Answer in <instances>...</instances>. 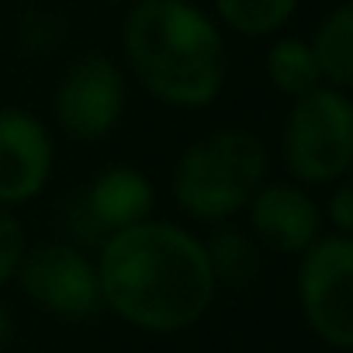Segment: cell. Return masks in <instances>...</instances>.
Masks as SVG:
<instances>
[{
    "label": "cell",
    "instance_id": "1",
    "mask_svg": "<svg viewBox=\"0 0 353 353\" xmlns=\"http://www.w3.org/2000/svg\"><path fill=\"white\" fill-rule=\"evenodd\" d=\"M97 281L104 308L145 332L191 329L215 298L201 239L152 219L101 243Z\"/></svg>",
    "mask_w": 353,
    "mask_h": 353
},
{
    "label": "cell",
    "instance_id": "2",
    "mask_svg": "<svg viewBox=\"0 0 353 353\" xmlns=\"http://www.w3.org/2000/svg\"><path fill=\"white\" fill-rule=\"evenodd\" d=\"M132 77L156 101L205 108L225 83V42L191 0H139L121 25Z\"/></svg>",
    "mask_w": 353,
    "mask_h": 353
},
{
    "label": "cell",
    "instance_id": "3",
    "mask_svg": "<svg viewBox=\"0 0 353 353\" xmlns=\"http://www.w3.org/2000/svg\"><path fill=\"white\" fill-rule=\"evenodd\" d=\"M173 201L198 222H225L267 184V145L246 128H219L191 142L173 166Z\"/></svg>",
    "mask_w": 353,
    "mask_h": 353
},
{
    "label": "cell",
    "instance_id": "4",
    "mask_svg": "<svg viewBox=\"0 0 353 353\" xmlns=\"http://www.w3.org/2000/svg\"><path fill=\"white\" fill-rule=\"evenodd\" d=\"M284 170L301 184L346 181L353 159V104L336 87L294 97L281 128Z\"/></svg>",
    "mask_w": 353,
    "mask_h": 353
},
{
    "label": "cell",
    "instance_id": "5",
    "mask_svg": "<svg viewBox=\"0 0 353 353\" xmlns=\"http://www.w3.org/2000/svg\"><path fill=\"white\" fill-rule=\"evenodd\" d=\"M298 301L308 329L332 350L353 346V239L319 236L298 267Z\"/></svg>",
    "mask_w": 353,
    "mask_h": 353
},
{
    "label": "cell",
    "instance_id": "6",
    "mask_svg": "<svg viewBox=\"0 0 353 353\" xmlns=\"http://www.w3.org/2000/svg\"><path fill=\"white\" fill-rule=\"evenodd\" d=\"M152 208H156V191L149 184V176L128 163H114L101 170L83 191L70 194L63 219H66V229L80 243L101 250L108 236L125 232L139 222H149Z\"/></svg>",
    "mask_w": 353,
    "mask_h": 353
},
{
    "label": "cell",
    "instance_id": "7",
    "mask_svg": "<svg viewBox=\"0 0 353 353\" xmlns=\"http://www.w3.org/2000/svg\"><path fill=\"white\" fill-rule=\"evenodd\" d=\"M14 277L25 294L56 319L83 322L104 308L97 263H90L73 243H42L25 250Z\"/></svg>",
    "mask_w": 353,
    "mask_h": 353
},
{
    "label": "cell",
    "instance_id": "8",
    "mask_svg": "<svg viewBox=\"0 0 353 353\" xmlns=\"http://www.w3.org/2000/svg\"><path fill=\"white\" fill-rule=\"evenodd\" d=\"M125 101H128V87L118 63L101 52H90L66 66L52 108L59 128L70 139L97 142L108 132H114V125L125 114Z\"/></svg>",
    "mask_w": 353,
    "mask_h": 353
},
{
    "label": "cell",
    "instance_id": "9",
    "mask_svg": "<svg viewBox=\"0 0 353 353\" xmlns=\"http://www.w3.org/2000/svg\"><path fill=\"white\" fill-rule=\"evenodd\" d=\"M52 156V139L35 114L0 108V205L11 208L39 198L49 184Z\"/></svg>",
    "mask_w": 353,
    "mask_h": 353
},
{
    "label": "cell",
    "instance_id": "10",
    "mask_svg": "<svg viewBox=\"0 0 353 353\" xmlns=\"http://www.w3.org/2000/svg\"><path fill=\"white\" fill-rule=\"evenodd\" d=\"M246 208L253 239L274 253L301 256L322 236V212L298 184H263Z\"/></svg>",
    "mask_w": 353,
    "mask_h": 353
},
{
    "label": "cell",
    "instance_id": "11",
    "mask_svg": "<svg viewBox=\"0 0 353 353\" xmlns=\"http://www.w3.org/2000/svg\"><path fill=\"white\" fill-rule=\"evenodd\" d=\"M201 250H205L208 270L215 277V288L222 284V288L239 291L260 277V267H263L260 243L253 239V232H246L232 222H215V229L208 232Z\"/></svg>",
    "mask_w": 353,
    "mask_h": 353
},
{
    "label": "cell",
    "instance_id": "12",
    "mask_svg": "<svg viewBox=\"0 0 353 353\" xmlns=\"http://www.w3.org/2000/svg\"><path fill=\"white\" fill-rule=\"evenodd\" d=\"M308 49L315 56V66L325 87L346 90L353 83V4L350 0H343L332 14L322 18Z\"/></svg>",
    "mask_w": 353,
    "mask_h": 353
},
{
    "label": "cell",
    "instance_id": "13",
    "mask_svg": "<svg viewBox=\"0 0 353 353\" xmlns=\"http://www.w3.org/2000/svg\"><path fill=\"white\" fill-rule=\"evenodd\" d=\"M267 77L291 101L301 97V94H312L315 87H322L315 56H312L308 42H301V39H281V42L270 46V52H267Z\"/></svg>",
    "mask_w": 353,
    "mask_h": 353
},
{
    "label": "cell",
    "instance_id": "14",
    "mask_svg": "<svg viewBox=\"0 0 353 353\" xmlns=\"http://www.w3.org/2000/svg\"><path fill=\"white\" fill-rule=\"evenodd\" d=\"M294 8H298V0H215V11L222 14V21L232 32L250 35V39L284 28Z\"/></svg>",
    "mask_w": 353,
    "mask_h": 353
},
{
    "label": "cell",
    "instance_id": "15",
    "mask_svg": "<svg viewBox=\"0 0 353 353\" xmlns=\"http://www.w3.org/2000/svg\"><path fill=\"white\" fill-rule=\"evenodd\" d=\"M25 232L21 222L8 212V205H0V284H8L18 274V263L25 256Z\"/></svg>",
    "mask_w": 353,
    "mask_h": 353
},
{
    "label": "cell",
    "instance_id": "16",
    "mask_svg": "<svg viewBox=\"0 0 353 353\" xmlns=\"http://www.w3.org/2000/svg\"><path fill=\"white\" fill-rule=\"evenodd\" d=\"M325 215H329V222L336 225L339 236H350V232H353V188H350V181H343V184L332 191Z\"/></svg>",
    "mask_w": 353,
    "mask_h": 353
},
{
    "label": "cell",
    "instance_id": "17",
    "mask_svg": "<svg viewBox=\"0 0 353 353\" xmlns=\"http://www.w3.org/2000/svg\"><path fill=\"white\" fill-rule=\"evenodd\" d=\"M18 325H14V312L8 308V301H0V350H8L14 339Z\"/></svg>",
    "mask_w": 353,
    "mask_h": 353
}]
</instances>
